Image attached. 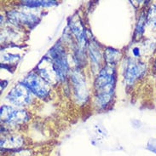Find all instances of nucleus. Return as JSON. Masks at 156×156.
I'll use <instances>...</instances> for the list:
<instances>
[{
  "label": "nucleus",
  "mask_w": 156,
  "mask_h": 156,
  "mask_svg": "<svg viewBox=\"0 0 156 156\" xmlns=\"http://www.w3.org/2000/svg\"><path fill=\"white\" fill-rule=\"evenodd\" d=\"M115 69L114 66L107 65L101 69L95 80V91L97 103L101 108L109 104L114 97L115 87Z\"/></svg>",
  "instance_id": "nucleus-1"
},
{
  "label": "nucleus",
  "mask_w": 156,
  "mask_h": 156,
  "mask_svg": "<svg viewBox=\"0 0 156 156\" xmlns=\"http://www.w3.org/2000/svg\"><path fill=\"white\" fill-rule=\"evenodd\" d=\"M49 54L50 59L52 61L54 65L58 80L62 81L67 78L68 73V60L63 47L59 44H56L50 50Z\"/></svg>",
  "instance_id": "nucleus-2"
},
{
  "label": "nucleus",
  "mask_w": 156,
  "mask_h": 156,
  "mask_svg": "<svg viewBox=\"0 0 156 156\" xmlns=\"http://www.w3.org/2000/svg\"><path fill=\"white\" fill-rule=\"evenodd\" d=\"M30 92L39 98H45L50 94V86L45 80L37 73H30L21 81Z\"/></svg>",
  "instance_id": "nucleus-3"
},
{
  "label": "nucleus",
  "mask_w": 156,
  "mask_h": 156,
  "mask_svg": "<svg viewBox=\"0 0 156 156\" xmlns=\"http://www.w3.org/2000/svg\"><path fill=\"white\" fill-rule=\"evenodd\" d=\"M1 119L8 125L16 126L27 122L29 119V115L27 111L12 106L4 105L1 107Z\"/></svg>",
  "instance_id": "nucleus-4"
},
{
  "label": "nucleus",
  "mask_w": 156,
  "mask_h": 156,
  "mask_svg": "<svg viewBox=\"0 0 156 156\" xmlns=\"http://www.w3.org/2000/svg\"><path fill=\"white\" fill-rule=\"evenodd\" d=\"M6 99L16 106H26L32 101L31 92L23 84H16L6 95Z\"/></svg>",
  "instance_id": "nucleus-5"
},
{
  "label": "nucleus",
  "mask_w": 156,
  "mask_h": 156,
  "mask_svg": "<svg viewBox=\"0 0 156 156\" xmlns=\"http://www.w3.org/2000/svg\"><path fill=\"white\" fill-rule=\"evenodd\" d=\"M37 69L39 76L43 78L49 84H55L56 82L59 81L53 62L50 59V57H44L38 63Z\"/></svg>",
  "instance_id": "nucleus-6"
},
{
  "label": "nucleus",
  "mask_w": 156,
  "mask_h": 156,
  "mask_svg": "<svg viewBox=\"0 0 156 156\" xmlns=\"http://www.w3.org/2000/svg\"><path fill=\"white\" fill-rule=\"evenodd\" d=\"M9 19L16 24H22L27 26H34L38 21L37 14L30 11H16L12 10L9 12Z\"/></svg>",
  "instance_id": "nucleus-7"
},
{
  "label": "nucleus",
  "mask_w": 156,
  "mask_h": 156,
  "mask_svg": "<svg viewBox=\"0 0 156 156\" xmlns=\"http://www.w3.org/2000/svg\"><path fill=\"white\" fill-rule=\"evenodd\" d=\"M72 82L77 100L79 101H85L88 97V91L84 75L79 71H73L72 73Z\"/></svg>",
  "instance_id": "nucleus-8"
},
{
  "label": "nucleus",
  "mask_w": 156,
  "mask_h": 156,
  "mask_svg": "<svg viewBox=\"0 0 156 156\" xmlns=\"http://www.w3.org/2000/svg\"><path fill=\"white\" fill-rule=\"evenodd\" d=\"M145 71V66L134 59H129L125 68V80L128 84H132Z\"/></svg>",
  "instance_id": "nucleus-9"
},
{
  "label": "nucleus",
  "mask_w": 156,
  "mask_h": 156,
  "mask_svg": "<svg viewBox=\"0 0 156 156\" xmlns=\"http://www.w3.org/2000/svg\"><path fill=\"white\" fill-rule=\"evenodd\" d=\"M70 28L71 31L77 38V41L79 42V45L81 48L85 47L86 44V35H85V30L82 21H80L79 17H73L70 22Z\"/></svg>",
  "instance_id": "nucleus-10"
},
{
  "label": "nucleus",
  "mask_w": 156,
  "mask_h": 156,
  "mask_svg": "<svg viewBox=\"0 0 156 156\" xmlns=\"http://www.w3.org/2000/svg\"><path fill=\"white\" fill-rule=\"evenodd\" d=\"M23 145V138L21 136H8L1 139V148L4 149H18Z\"/></svg>",
  "instance_id": "nucleus-11"
},
{
  "label": "nucleus",
  "mask_w": 156,
  "mask_h": 156,
  "mask_svg": "<svg viewBox=\"0 0 156 156\" xmlns=\"http://www.w3.org/2000/svg\"><path fill=\"white\" fill-rule=\"evenodd\" d=\"M119 51L117 50H114L112 48H108L107 49L105 52V58L108 65L110 66H114V63L119 60Z\"/></svg>",
  "instance_id": "nucleus-12"
},
{
  "label": "nucleus",
  "mask_w": 156,
  "mask_h": 156,
  "mask_svg": "<svg viewBox=\"0 0 156 156\" xmlns=\"http://www.w3.org/2000/svg\"><path fill=\"white\" fill-rule=\"evenodd\" d=\"M22 4L30 8H36L38 6H52L56 4V2L55 1H23Z\"/></svg>",
  "instance_id": "nucleus-13"
},
{
  "label": "nucleus",
  "mask_w": 156,
  "mask_h": 156,
  "mask_svg": "<svg viewBox=\"0 0 156 156\" xmlns=\"http://www.w3.org/2000/svg\"><path fill=\"white\" fill-rule=\"evenodd\" d=\"M89 51H90V58H92V60L96 62H99L100 58H101V54H100V51L97 48V44L90 43V47H89Z\"/></svg>",
  "instance_id": "nucleus-14"
},
{
  "label": "nucleus",
  "mask_w": 156,
  "mask_h": 156,
  "mask_svg": "<svg viewBox=\"0 0 156 156\" xmlns=\"http://www.w3.org/2000/svg\"><path fill=\"white\" fill-rule=\"evenodd\" d=\"M148 23L156 28V4L151 7L148 14Z\"/></svg>",
  "instance_id": "nucleus-15"
},
{
  "label": "nucleus",
  "mask_w": 156,
  "mask_h": 156,
  "mask_svg": "<svg viewBox=\"0 0 156 156\" xmlns=\"http://www.w3.org/2000/svg\"><path fill=\"white\" fill-rule=\"evenodd\" d=\"M145 22H146V19H145V17H144V15H142L141 17H140L139 21H138V23H137L136 28V33L137 34L138 36L144 33V27H145Z\"/></svg>",
  "instance_id": "nucleus-16"
},
{
  "label": "nucleus",
  "mask_w": 156,
  "mask_h": 156,
  "mask_svg": "<svg viewBox=\"0 0 156 156\" xmlns=\"http://www.w3.org/2000/svg\"><path fill=\"white\" fill-rule=\"evenodd\" d=\"M19 59V55H12V54H5V55H2V61L6 62H12Z\"/></svg>",
  "instance_id": "nucleus-17"
}]
</instances>
